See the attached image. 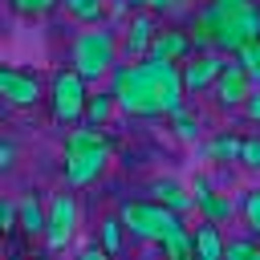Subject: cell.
<instances>
[{
    "label": "cell",
    "mask_w": 260,
    "mask_h": 260,
    "mask_svg": "<svg viewBox=\"0 0 260 260\" xmlns=\"http://www.w3.org/2000/svg\"><path fill=\"white\" fill-rule=\"evenodd\" d=\"M154 37H158V28H154V12L138 8V12L130 16V24H126V53H130V57H142V53H150Z\"/></svg>",
    "instance_id": "11"
},
{
    "label": "cell",
    "mask_w": 260,
    "mask_h": 260,
    "mask_svg": "<svg viewBox=\"0 0 260 260\" xmlns=\"http://www.w3.org/2000/svg\"><path fill=\"white\" fill-rule=\"evenodd\" d=\"M77 236V199L73 195H53L49 203V228H45V248L61 252Z\"/></svg>",
    "instance_id": "8"
},
{
    "label": "cell",
    "mask_w": 260,
    "mask_h": 260,
    "mask_svg": "<svg viewBox=\"0 0 260 260\" xmlns=\"http://www.w3.org/2000/svg\"><path fill=\"white\" fill-rule=\"evenodd\" d=\"M12 158H16V146H12V142H0V167H4V171L12 167Z\"/></svg>",
    "instance_id": "27"
},
{
    "label": "cell",
    "mask_w": 260,
    "mask_h": 260,
    "mask_svg": "<svg viewBox=\"0 0 260 260\" xmlns=\"http://www.w3.org/2000/svg\"><path fill=\"white\" fill-rule=\"evenodd\" d=\"M118 110V98L106 89V93H89V106H85V126H106L110 114Z\"/></svg>",
    "instance_id": "17"
},
{
    "label": "cell",
    "mask_w": 260,
    "mask_h": 260,
    "mask_svg": "<svg viewBox=\"0 0 260 260\" xmlns=\"http://www.w3.org/2000/svg\"><path fill=\"white\" fill-rule=\"evenodd\" d=\"M244 110H248V118H252V122L260 126V89H256V93L248 98V106H244Z\"/></svg>",
    "instance_id": "28"
},
{
    "label": "cell",
    "mask_w": 260,
    "mask_h": 260,
    "mask_svg": "<svg viewBox=\"0 0 260 260\" xmlns=\"http://www.w3.org/2000/svg\"><path fill=\"white\" fill-rule=\"evenodd\" d=\"M65 0H8V8L16 12V16H24V20H41V16H49L53 8H61Z\"/></svg>",
    "instance_id": "20"
},
{
    "label": "cell",
    "mask_w": 260,
    "mask_h": 260,
    "mask_svg": "<svg viewBox=\"0 0 260 260\" xmlns=\"http://www.w3.org/2000/svg\"><path fill=\"white\" fill-rule=\"evenodd\" d=\"M171 126H175V138H179V142H195V138H199V122H195L187 110H179V114L171 118Z\"/></svg>",
    "instance_id": "23"
},
{
    "label": "cell",
    "mask_w": 260,
    "mask_h": 260,
    "mask_svg": "<svg viewBox=\"0 0 260 260\" xmlns=\"http://www.w3.org/2000/svg\"><path fill=\"white\" fill-rule=\"evenodd\" d=\"M191 195H195V207H199V211H203L211 223H223V219L232 215V199L215 195L207 179H195V183H191Z\"/></svg>",
    "instance_id": "14"
},
{
    "label": "cell",
    "mask_w": 260,
    "mask_h": 260,
    "mask_svg": "<svg viewBox=\"0 0 260 260\" xmlns=\"http://www.w3.org/2000/svg\"><path fill=\"white\" fill-rule=\"evenodd\" d=\"M89 81L69 65V69H57L53 73V85H49V110H53V122L61 126H73L85 118V106H89Z\"/></svg>",
    "instance_id": "6"
},
{
    "label": "cell",
    "mask_w": 260,
    "mask_h": 260,
    "mask_svg": "<svg viewBox=\"0 0 260 260\" xmlns=\"http://www.w3.org/2000/svg\"><path fill=\"white\" fill-rule=\"evenodd\" d=\"M0 98L16 110H28L45 98V89H41V77H32L24 69H0Z\"/></svg>",
    "instance_id": "9"
},
{
    "label": "cell",
    "mask_w": 260,
    "mask_h": 260,
    "mask_svg": "<svg viewBox=\"0 0 260 260\" xmlns=\"http://www.w3.org/2000/svg\"><path fill=\"white\" fill-rule=\"evenodd\" d=\"M118 219H122V228L134 240H146V244H162L167 236H175L179 228H187L179 211H171V207H162L154 199H126L122 211H118Z\"/></svg>",
    "instance_id": "4"
},
{
    "label": "cell",
    "mask_w": 260,
    "mask_h": 260,
    "mask_svg": "<svg viewBox=\"0 0 260 260\" xmlns=\"http://www.w3.org/2000/svg\"><path fill=\"white\" fill-rule=\"evenodd\" d=\"M122 4H130L134 12H138V8H146V0H122Z\"/></svg>",
    "instance_id": "31"
},
{
    "label": "cell",
    "mask_w": 260,
    "mask_h": 260,
    "mask_svg": "<svg viewBox=\"0 0 260 260\" xmlns=\"http://www.w3.org/2000/svg\"><path fill=\"white\" fill-rule=\"evenodd\" d=\"M240 162L252 167V171H260V138H244V154H240Z\"/></svg>",
    "instance_id": "26"
},
{
    "label": "cell",
    "mask_w": 260,
    "mask_h": 260,
    "mask_svg": "<svg viewBox=\"0 0 260 260\" xmlns=\"http://www.w3.org/2000/svg\"><path fill=\"white\" fill-rule=\"evenodd\" d=\"M244 223H248V228L260 236V187L244 195Z\"/></svg>",
    "instance_id": "25"
},
{
    "label": "cell",
    "mask_w": 260,
    "mask_h": 260,
    "mask_svg": "<svg viewBox=\"0 0 260 260\" xmlns=\"http://www.w3.org/2000/svg\"><path fill=\"white\" fill-rule=\"evenodd\" d=\"M77 260H114V256H110L106 248H85V252H81Z\"/></svg>",
    "instance_id": "29"
},
{
    "label": "cell",
    "mask_w": 260,
    "mask_h": 260,
    "mask_svg": "<svg viewBox=\"0 0 260 260\" xmlns=\"http://www.w3.org/2000/svg\"><path fill=\"white\" fill-rule=\"evenodd\" d=\"M223 260H260V248L252 240H232L228 252H223Z\"/></svg>",
    "instance_id": "24"
},
{
    "label": "cell",
    "mask_w": 260,
    "mask_h": 260,
    "mask_svg": "<svg viewBox=\"0 0 260 260\" xmlns=\"http://www.w3.org/2000/svg\"><path fill=\"white\" fill-rule=\"evenodd\" d=\"M65 8H69L73 20H81V24L93 28L102 20V12H106V0H65Z\"/></svg>",
    "instance_id": "19"
},
{
    "label": "cell",
    "mask_w": 260,
    "mask_h": 260,
    "mask_svg": "<svg viewBox=\"0 0 260 260\" xmlns=\"http://www.w3.org/2000/svg\"><path fill=\"white\" fill-rule=\"evenodd\" d=\"M110 162V142L93 130V126H77L69 138H65V162H61V175L69 187H85L93 183Z\"/></svg>",
    "instance_id": "3"
},
{
    "label": "cell",
    "mask_w": 260,
    "mask_h": 260,
    "mask_svg": "<svg viewBox=\"0 0 260 260\" xmlns=\"http://www.w3.org/2000/svg\"><path fill=\"white\" fill-rule=\"evenodd\" d=\"M114 57H118L114 32H106V28L93 24V28H85V32L73 37V69H77L85 81H102L106 73H114V69H118Z\"/></svg>",
    "instance_id": "5"
},
{
    "label": "cell",
    "mask_w": 260,
    "mask_h": 260,
    "mask_svg": "<svg viewBox=\"0 0 260 260\" xmlns=\"http://www.w3.org/2000/svg\"><path fill=\"white\" fill-rule=\"evenodd\" d=\"M98 248H106L110 256H118V248H122V219H102V228H98Z\"/></svg>",
    "instance_id": "21"
},
{
    "label": "cell",
    "mask_w": 260,
    "mask_h": 260,
    "mask_svg": "<svg viewBox=\"0 0 260 260\" xmlns=\"http://www.w3.org/2000/svg\"><path fill=\"white\" fill-rule=\"evenodd\" d=\"M110 93L118 98V110L134 114V118H154V114H167L175 118L183 110V65L175 61H154V57H142L134 65H118L110 73Z\"/></svg>",
    "instance_id": "1"
},
{
    "label": "cell",
    "mask_w": 260,
    "mask_h": 260,
    "mask_svg": "<svg viewBox=\"0 0 260 260\" xmlns=\"http://www.w3.org/2000/svg\"><path fill=\"white\" fill-rule=\"evenodd\" d=\"M252 93H256V85H252L248 69H244L236 57H228V65H223L219 81L211 85V98H215V106H223V110H236V106H248V98H252Z\"/></svg>",
    "instance_id": "7"
},
{
    "label": "cell",
    "mask_w": 260,
    "mask_h": 260,
    "mask_svg": "<svg viewBox=\"0 0 260 260\" xmlns=\"http://www.w3.org/2000/svg\"><path fill=\"white\" fill-rule=\"evenodd\" d=\"M16 203H20V232H24V236H45V228H49V207H41L37 195H24V199H16Z\"/></svg>",
    "instance_id": "16"
},
{
    "label": "cell",
    "mask_w": 260,
    "mask_h": 260,
    "mask_svg": "<svg viewBox=\"0 0 260 260\" xmlns=\"http://www.w3.org/2000/svg\"><path fill=\"white\" fill-rule=\"evenodd\" d=\"M236 61L248 69V77H252V85L260 89V41H252V45H244L240 53H236Z\"/></svg>",
    "instance_id": "22"
},
{
    "label": "cell",
    "mask_w": 260,
    "mask_h": 260,
    "mask_svg": "<svg viewBox=\"0 0 260 260\" xmlns=\"http://www.w3.org/2000/svg\"><path fill=\"white\" fill-rule=\"evenodd\" d=\"M175 0H146V8H154V12H162V8H171Z\"/></svg>",
    "instance_id": "30"
},
{
    "label": "cell",
    "mask_w": 260,
    "mask_h": 260,
    "mask_svg": "<svg viewBox=\"0 0 260 260\" xmlns=\"http://www.w3.org/2000/svg\"><path fill=\"white\" fill-rule=\"evenodd\" d=\"M223 65H228V57H219V53H199V57H191V65H183V85H187V93L211 89V85L219 81Z\"/></svg>",
    "instance_id": "10"
},
{
    "label": "cell",
    "mask_w": 260,
    "mask_h": 260,
    "mask_svg": "<svg viewBox=\"0 0 260 260\" xmlns=\"http://www.w3.org/2000/svg\"><path fill=\"white\" fill-rule=\"evenodd\" d=\"M223 252H228V244L219 236V223L203 219L195 228V260H223Z\"/></svg>",
    "instance_id": "15"
},
{
    "label": "cell",
    "mask_w": 260,
    "mask_h": 260,
    "mask_svg": "<svg viewBox=\"0 0 260 260\" xmlns=\"http://www.w3.org/2000/svg\"><path fill=\"white\" fill-rule=\"evenodd\" d=\"M146 195H150L154 203H162V207H171V211H179V215L195 207V195H191V191H187L183 183H175V179H154Z\"/></svg>",
    "instance_id": "13"
},
{
    "label": "cell",
    "mask_w": 260,
    "mask_h": 260,
    "mask_svg": "<svg viewBox=\"0 0 260 260\" xmlns=\"http://www.w3.org/2000/svg\"><path fill=\"white\" fill-rule=\"evenodd\" d=\"M203 154H207V158H240V154H244V138L219 134V138H211V142L203 146Z\"/></svg>",
    "instance_id": "18"
},
{
    "label": "cell",
    "mask_w": 260,
    "mask_h": 260,
    "mask_svg": "<svg viewBox=\"0 0 260 260\" xmlns=\"http://www.w3.org/2000/svg\"><path fill=\"white\" fill-rule=\"evenodd\" d=\"M191 49H195V41L183 32V28H167V32H158L154 37V45H150V53L146 57H154V61H183V57H191Z\"/></svg>",
    "instance_id": "12"
},
{
    "label": "cell",
    "mask_w": 260,
    "mask_h": 260,
    "mask_svg": "<svg viewBox=\"0 0 260 260\" xmlns=\"http://www.w3.org/2000/svg\"><path fill=\"white\" fill-rule=\"evenodd\" d=\"M260 41V4L256 0H207L195 16V45L203 53H240Z\"/></svg>",
    "instance_id": "2"
}]
</instances>
